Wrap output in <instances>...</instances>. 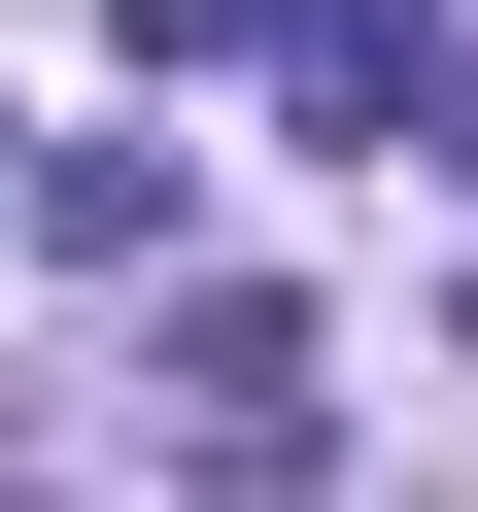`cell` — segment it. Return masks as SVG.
<instances>
[{"mask_svg":"<svg viewBox=\"0 0 478 512\" xmlns=\"http://www.w3.org/2000/svg\"><path fill=\"white\" fill-rule=\"evenodd\" d=\"M410 171H478V35H444V69H410Z\"/></svg>","mask_w":478,"mask_h":512,"instance_id":"obj_3","label":"cell"},{"mask_svg":"<svg viewBox=\"0 0 478 512\" xmlns=\"http://www.w3.org/2000/svg\"><path fill=\"white\" fill-rule=\"evenodd\" d=\"M171 444L205 512H308V308H171Z\"/></svg>","mask_w":478,"mask_h":512,"instance_id":"obj_1","label":"cell"},{"mask_svg":"<svg viewBox=\"0 0 478 512\" xmlns=\"http://www.w3.org/2000/svg\"><path fill=\"white\" fill-rule=\"evenodd\" d=\"M103 35H137V69H239V35H274V0H103Z\"/></svg>","mask_w":478,"mask_h":512,"instance_id":"obj_2","label":"cell"}]
</instances>
